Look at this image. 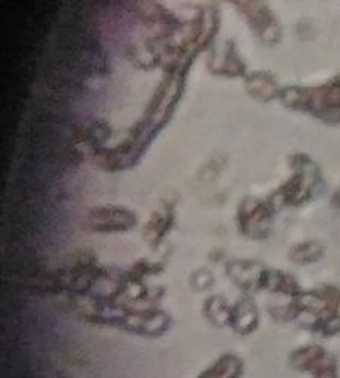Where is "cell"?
<instances>
[{
  "label": "cell",
  "instance_id": "obj_1",
  "mask_svg": "<svg viewBox=\"0 0 340 378\" xmlns=\"http://www.w3.org/2000/svg\"><path fill=\"white\" fill-rule=\"evenodd\" d=\"M280 100L294 111H304L325 123L337 124L340 123V74L316 88L287 86L282 90Z\"/></svg>",
  "mask_w": 340,
  "mask_h": 378
},
{
  "label": "cell",
  "instance_id": "obj_2",
  "mask_svg": "<svg viewBox=\"0 0 340 378\" xmlns=\"http://www.w3.org/2000/svg\"><path fill=\"white\" fill-rule=\"evenodd\" d=\"M294 175L280 189V195L289 205L306 201L319 182V170L306 155H297L292 160Z\"/></svg>",
  "mask_w": 340,
  "mask_h": 378
},
{
  "label": "cell",
  "instance_id": "obj_3",
  "mask_svg": "<svg viewBox=\"0 0 340 378\" xmlns=\"http://www.w3.org/2000/svg\"><path fill=\"white\" fill-rule=\"evenodd\" d=\"M239 8H242L251 31L254 32L256 38H259L262 43L275 44L280 41L282 26L267 5L247 2L244 5H239Z\"/></svg>",
  "mask_w": 340,
  "mask_h": 378
},
{
  "label": "cell",
  "instance_id": "obj_4",
  "mask_svg": "<svg viewBox=\"0 0 340 378\" xmlns=\"http://www.w3.org/2000/svg\"><path fill=\"white\" fill-rule=\"evenodd\" d=\"M245 88L248 94L259 100V102H271V100L279 97L282 94V90L277 79L271 73L267 71H254L249 76H247Z\"/></svg>",
  "mask_w": 340,
  "mask_h": 378
},
{
  "label": "cell",
  "instance_id": "obj_5",
  "mask_svg": "<svg viewBox=\"0 0 340 378\" xmlns=\"http://www.w3.org/2000/svg\"><path fill=\"white\" fill-rule=\"evenodd\" d=\"M210 66H218L220 68L215 71L218 74L225 76H239L244 73V64L241 58H239L235 44L225 43V46L221 48V52L215 53L212 56Z\"/></svg>",
  "mask_w": 340,
  "mask_h": 378
},
{
  "label": "cell",
  "instance_id": "obj_6",
  "mask_svg": "<svg viewBox=\"0 0 340 378\" xmlns=\"http://www.w3.org/2000/svg\"><path fill=\"white\" fill-rule=\"evenodd\" d=\"M91 223L98 224V229H106V224H117L118 229H128L135 221L133 213L121 208H97L91 212Z\"/></svg>",
  "mask_w": 340,
  "mask_h": 378
},
{
  "label": "cell",
  "instance_id": "obj_7",
  "mask_svg": "<svg viewBox=\"0 0 340 378\" xmlns=\"http://www.w3.org/2000/svg\"><path fill=\"white\" fill-rule=\"evenodd\" d=\"M318 248L319 247H316V248H314V250H311V251H306L304 250V245H301L298 250H297V253H295V259H299V257H302V259H304V256H307V260H311V259H316L318 256H319V253H318Z\"/></svg>",
  "mask_w": 340,
  "mask_h": 378
}]
</instances>
